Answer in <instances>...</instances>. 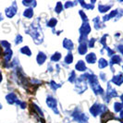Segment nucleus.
<instances>
[{
	"label": "nucleus",
	"mask_w": 123,
	"mask_h": 123,
	"mask_svg": "<svg viewBox=\"0 0 123 123\" xmlns=\"http://www.w3.org/2000/svg\"><path fill=\"white\" fill-rule=\"evenodd\" d=\"M22 4H23L25 6H27V7H31V8H33V7L36 6L37 2L35 0H31V1H22Z\"/></svg>",
	"instance_id": "a878e982"
},
{
	"label": "nucleus",
	"mask_w": 123,
	"mask_h": 123,
	"mask_svg": "<svg viewBox=\"0 0 123 123\" xmlns=\"http://www.w3.org/2000/svg\"><path fill=\"white\" fill-rule=\"evenodd\" d=\"M61 57H62V55L59 52H55V54H53V55H51L50 60L52 62H58L61 59Z\"/></svg>",
	"instance_id": "b1692460"
},
{
	"label": "nucleus",
	"mask_w": 123,
	"mask_h": 123,
	"mask_svg": "<svg viewBox=\"0 0 123 123\" xmlns=\"http://www.w3.org/2000/svg\"><path fill=\"white\" fill-rule=\"evenodd\" d=\"M12 55H13V52L11 49H6L5 50V52H4V59H5V62H6V64L7 65V63L11 60V57H12Z\"/></svg>",
	"instance_id": "6ab92c4d"
},
{
	"label": "nucleus",
	"mask_w": 123,
	"mask_h": 123,
	"mask_svg": "<svg viewBox=\"0 0 123 123\" xmlns=\"http://www.w3.org/2000/svg\"><path fill=\"white\" fill-rule=\"evenodd\" d=\"M88 41V37L87 36H83V35H80V38H79V43H87Z\"/></svg>",
	"instance_id": "a19ab883"
},
{
	"label": "nucleus",
	"mask_w": 123,
	"mask_h": 123,
	"mask_svg": "<svg viewBox=\"0 0 123 123\" xmlns=\"http://www.w3.org/2000/svg\"><path fill=\"white\" fill-rule=\"evenodd\" d=\"M6 100L9 105H13V104H15V103L18 101V97H17L16 93L10 92V93H8L6 96Z\"/></svg>",
	"instance_id": "ddd939ff"
},
{
	"label": "nucleus",
	"mask_w": 123,
	"mask_h": 123,
	"mask_svg": "<svg viewBox=\"0 0 123 123\" xmlns=\"http://www.w3.org/2000/svg\"><path fill=\"white\" fill-rule=\"evenodd\" d=\"M63 47L65 49L68 50V51H72L74 49V43L71 40H69L68 38H64L63 40Z\"/></svg>",
	"instance_id": "9b49d317"
},
{
	"label": "nucleus",
	"mask_w": 123,
	"mask_h": 123,
	"mask_svg": "<svg viewBox=\"0 0 123 123\" xmlns=\"http://www.w3.org/2000/svg\"><path fill=\"white\" fill-rule=\"evenodd\" d=\"M79 31H80V35L87 36L91 32V26L89 24V22H82V25L80 27Z\"/></svg>",
	"instance_id": "6e6552de"
},
{
	"label": "nucleus",
	"mask_w": 123,
	"mask_h": 123,
	"mask_svg": "<svg viewBox=\"0 0 123 123\" xmlns=\"http://www.w3.org/2000/svg\"><path fill=\"white\" fill-rule=\"evenodd\" d=\"M22 41H23V38H22V36H21L20 34H18V35L16 36V38H15V43H16V44L21 43Z\"/></svg>",
	"instance_id": "58836bf2"
},
{
	"label": "nucleus",
	"mask_w": 123,
	"mask_h": 123,
	"mask_svg": "<svg viewBox=\"0 0 123 123\" xmlns=\"http://www.w3.org/2000/svg\"><path fill=\"white\" fill-rule=\"evenodd\" d=\"M76 80H77V77H76V74H75V71H71L70 72V75L68 77V81L73 83V82H76Z\"/></svg>",
	"instance_id": "473e14b6"
},
{
	"label": "nucleus",
	"mask_w": 123,
	"mask_h": 123,
	"mask_svg": "<svg viewBox=\"0 0 123 123\" xmlns=\"http://www.w3.org/2000/svg\"><path fill=\"white\" fill-rule=\"evenodd\" d=\"M63 8H64V6L62 5L61 2H57L55 7V12L56 14H60L62 12V10H63Z\"/></svg>",
	"instance_id": "c756f323"
},
{
	"label": "nucleus",
	"mask_w": 123,
	"mask_h": 123,
	"mask_svg": "<svg viewBox=\"0 0 123 123\" xmlns=\"http://www.w3.org/2000/svg\"><path fill=\"white\" fill-rule=\"evenodd\" d=\"M19 105V106H20L22 109H25V108L27 107V104H26L25 102H21V101H20V103H19V105Z\"/></svg>",
	"instance_id": "c03bdc74"
},
{
	"label": "nucleus",
	"mask_w": 123,
	"mask_h": 123,
	"mask_svg": "<svg viewBox=\"0 0 123 123\" xmlns=\"http://www.w3.org/2000/svg\"><path fill=\"white\" fill-rule=\"evenodd\" d=\"M1 43V46L5 48V50L10 49V43H8L7 41H1V43Z\"/></svg>",
	"instance_id": "e433bc0d"
},
{
	"label": "nucleus",
	"mask_w": 123,
	"mask_h": 123,
	"mask_svg": "<svg viewBox=\"0 0 123 123\" xmlns=\"http://www.w3.org/2000/svg\"><path fill=\"white\" fill-rule=\"evenodd\" d=\"M79 14H80V18H81L83 22H88V17L86 16V14L84 13L83 10H80V11H79Z\"/></svg>",
	"instance_id": "f704fd0d"
},
{
	"label": "nucleus",
	"mask_w": 123,
	"mask_h": 123,
	"mask_svg": "<svg viewBox=\"0 0 123 123\" xmlns=\"http://www.w3.org/2000/svg\"><path fill=\"white\" fill-rule=\"evenodd\" d=\"M46 59H47V56L46 55L42 52V51H40L39 53H38V55L36 56V61L38 63V65H40V66H42L44 64V62L46 61Z\"/></svg>",
	"instance_id": "9d476101"
},
{
	"label": "nucleus",
	"mask_w": 123,
	"mask_h": 123,
	"mask_svg": "<svg viewBox=\"0 0 123 123\" xmlns=\"http://www.w3.org/2000/svg\"><path fill=\"white\" fill-rule=\"evenodd\" d=\"M105 97H104V99H105V101L106 103H109L111 98L117 97V92L111 86L110 82L107 83V90H106V94H105Z\"/></svg>",
	"instance_id": "423d86ee"
},
{
	"label": "nucleus",
	"mask_w": 123,
	"mask_h": 123,
	"mask_svg": "<svg viewBox=\"0 0 123 123\" xmlns=\"http://www.w3.org/2000/svg\"><path fill=\"white\" fill-rule=\"evenodd\" d=\"M117 50H118V52H120L121 55H123V44H118L117 45Z\"/></svg>",
	"instance_id": "a18cd8bd"
},
{
	"label": "nucleus",
	"mask_w": 123,
	"mask_h": 123,
	"mask_svg": "<svg viewBox=\"0 0 123 123\" xmlns=\"http://www.w3.org/2000/svg\"><path fill=\"white\" fill-rule=\"evenodd\" d=\"M109 111L107 109V107L103 104H99V103H94L93 105L90 107V113L92 117H97L98 115H103L105 112Z\"/></svg>",
	"instance_id": "f03ea898"
},
{
	"label": "nucleus",
	"mask_w": 123,
	"mask_h": 123,
	"mask_svg": "<svg viewBox=\"0 0 123 123\" xmlns=\"http://www.w3.org/2000/svg\"><path fill=\"white\" fill-rule=\"evenodd\" d=\"M85 60H86V62L89 63V64H94L95 62L97 61L96 55H95L94 53H89V54L86 55V56H85Z\"/></svg>",
	"instance_id": "a211bd4d"
},
{
	"label": "nucleus",
	"mask_w": 123,
	"mask_h": 123,
	"mask_svg": "<svg viewBox=\"0 0 123 123\" xmlns=\"http://www.w3.org/2000/svg\"><path fill=\"white\" fill-rule=\"evenodd\" d=\"M47 70H48V71H51V72H52V71H53V68H52V66H48V68H47Z\"/></svg>",
	"instance_id": "49530a36"
},
{
	"label": "nucleus",
	"mask_w": 123,
	"mask_h": 123,
	"mask_svg": "<svg viewBox=\"0 0 123 123\" xmlns=\"http://www.w3.org/2000/svg\"><path fill=\"white\" fill-rule=\"evenodd\" d=\"M31 84H35V85H41L42 84V81L39 80H36V79H31Z\"/></svg>",
	"instance_id": "79ce46f5"
},
{
	"label": "nucleus",
	"mask_w": 123,
	"mask_h": 123,
	"mask_svg": "<svg viewBox=\"0 0 123 123\" xmlns=\"http://www.w3.org/2000/svg\"><path fill=\"white\" fill-rule=\"evenodd\" d=\"M2 80H3V76H2V73H1V71H0V82L2 81Z\"/></svg>",
	"instance_id": "09e8293b"
},
{
	"label": "nucleus",
	"mask_w": 123,
	"mask_h": 123,
	"mask_svg": "<svg viewBox=\"0 0 123 123\" xmlns=\"http://www.w3.org/2000/svg\"><path fill=\"white\" fill-rule=\"evenodd\" d=\"M108 66V62L106 59H105L104 57H102V58H100L98 60V68H101V69H103V68H106Z\"/></svg>",
	"instance_id": "4be33fe9"
},
{
	"label": "nucleus",
	"mask_w": 123,
	"mask_h": 123,
	"mask_svg": "<svg viewBox=\"0 0 123 123\" xmlns=\"http://www.w3.org/2000/svg\"><path fill=\"white\" fill-rule=\"evenodd\" d=\"M56 24H57V19L55 18H51L46 22V26L49 27V28H55V26H56Z\"/></svg>",
	"instance_id": "cd10ccee"
},
{
	"label": "nucleus",
	"mask_w": 123,
	"mask_h": 123,
	"mask_svg": "<svg viewBox=\"0 0 123 123\" xmlns=\"http://www.w3.org/2000/svg\"><path fill=\"white\" fill-rule=\"evenodd\" d=\"M105 49H106V51H107V55H108V56L112 57L113 55H115V51L111 49L110 47H107V46H106V47H105Z\"/></svg>",
	"instance_id": "ea45409f"
},
{
	"label": "nucleus",
	"mask_w": 123,
	"mask_h": 123,
	"mask_svg": "<svg viewBox=\"0 0 123 123\" xmlns=\"http://www.w3.org/2000/svg\"><path fill=\"white\" fill-rule=\"evenodd\" d=\"M76 5V2H72V1H67L64 5V8H70V7H73Z\"/></svg>",
	"instance_id": "c9c22d12"
},
{
	"label": "nucleus",
	"mask_w": 123,
	"mask_h": 123,
	"mask_svg": "<svg viewBox=\"0 0 123 123\" xmlns=\"http://www.w3.org/2000/svg\"><path fill=\"white\" fill-rule=\"evenodd\" d=\"M32 106L34 107V109H35V111H36V113L39 114V116L42 117V118H43V112L41 110V108H40L36 104H34V103H32Z\"/></svg>",
	"instance_id": "2f4dec72"
},
{
	"label": "nucleus",
	"mask_w": 123,
	"mask_h": 123,
	"mask_svg": "<svg viewBox=\"0 0 123 123\" xmlns=\"http://www.w3.org/2000/svg\"><path fill=\"white\" fill-rule=\"evenodd\" d=\"M48 84H49L50 88H51L53 91H56L58 88L61 87V83H56L54 80H50L49 82H48Z\"/></svg>",
	"instance_id": "bb28decb"
},
{
	"label": "nucleus",
	"mask_w": 123,
	"mask_h": 123,
	"mask_svg": "<svg viewBox=\"0 0 123 123\" xmlns=\"http://www.w3.org/2000/svg\"><path fill=\"white\" fill-rule=\"evenodd\" d=\"M107 36H108V34H104L100 39V43L104 46V48L106 47V38H107Z\"/></svg>",
	"instance_id": "72a5a7b5"
},
{
	"label": "nucleus",
	"mask_w": 123,
	"mask_h": 123,
	"mask_svg": "<svg viewBox=\"0 0 123 123\" xmlns=\"http://www.w3.org/2000/svg\"><path fill=\"white\" fill-rule=\"evenodd\" d=\"M117 15H118V9H114V10H112L110 13L106 14V15H105V16L103 17V21H104V22H106L107 20L111 19L112 18H116Z\"/></svg>",
	"instance_id": "f8f14e48"
},
{
	"label": "nucleus",
	"mask_w": 123,
	"mask_h": 123,
	"mask_svg": "<svg viewBox=\"0 0 123 123\" xmlns=\"http://www.w3.org/2000/svg\"><path fill=\"white\" fill-rule=\"evenodd\" d=\"M121 110H123V104L119 102H115L114 103V111L116 113H118Z\"/></svg>",
	"instance_id": "c85d7f7f"
},
{
	"label": "nucleus",
	"mask_w": 123,
	"mask_h": 123,
	"mask_svg": "<svg viewBox=\"0 0 123 123\" xmlns=\"http://www.w3.org/2000/svg\"><path fill=\"white\" fill-rule=\"evenodd\" d=\"M122 69H123V66H122Z\"/></svg>",
	"instance_id": "5fc2aeb1"
},
{
	"label": "nucleus",
	"mask_w": 123,
	"mask_h": 123,
	"mask_svg": "<svg viewBox=\"0 0 123 123\" xmlns=\"http://www.w3.org/2000/svg\"><path fill=\"white\" fill-rule=\"evenodd\" d=\"M64 62H65V64H67V65H70V64L73 62V55H72L71 52H68V55L65 56Z\"/></svg>",
	"instance_id": "5701e85b"
},
{
	"label": "nucleus",
	"mask_w": 123,
	"mask_h": 123,
	"mask_svg": "<svg viewBox=\"0 0 123 123\" xmlns=\"http://www.w3.org/2000/svg\"><path fill=\"white\" fill-rule=\"evenodd\" d=\"M71 117H73L74 120H76L78 123H89V117L85 113L77 108L71 113Z\"/></svg>",
	"instance_id": "7ed1b4c3"
},
{
	"label": "nucleus",
	"mask_w": 123,
	"mask_h": 123,
	"mask_svg": "<svg viewBox=\"0 0 123 123\" xmlns=\"http://www.w3.org/2000/svg\"><path fill=\"white\" fill-rule=\"evenodd\" d=\"M120 100H121V102H122V104H123V93L120 95Z\"/></svg>",
	"instance_id": "3c124183"
},
{
	"label": "nucleus",
	"mask_w": 123,
	"mask_h": 123,
	"mask_svg": "<svg viewBox=\"0 0 123 123\" xmlns=\"http://www.w3.org/2000/svg\"><path fill=\"white\" fill-rule=\"evenodd\" d=\"M122 61V58L121 56L118 55H114L112 57L110 58V61H109V64H110V67H112L113 65H118L120 64Z\"/></svg>",
	"instance_id": "dca6fc26"
},
{
	"label": "nucleus",
	"mask_w": 123,
	"mask_h": 123,
	"mask_svg": "<svg viewBox=\"0 0 123 123\" xmlns=\"http://www.w3.org/2000/svg\"><path fill=\"white\" fill-rule=\"evenodd\" d=\"M38 21H39V18H36L35 21L31 22L30 27L25 31V32L31 35L33 42L36 44H41L43 42V33L42 31L43 29Z\"/></svg>",
	"instance_id": "f257e3e1"
},
{
	"label": "nucleus",
	"mask_w": 123,
	"mask_h": 123,
	"mask_svg": "<svg viewBox=\"0 0 123 123\" xmlns=\"http://www.w3.org/2000/svg\"><path fill=\"white\" fill-rule=\"evenodd\" d=\"M23 17L27 18H31L33 17V8L31 7H27L23 12Z\"/></svg>",
	"instance_id": "412c9836"
},
{
	"label": "nucleus",
	"mask_w": 123,
	"mask_h": 123,
	"mask_svg": "<svg viewBox=\"0 0 123 123\" xmlns=\"http://www.w3.org/2000/svg\"><path fill=\"white\" fill-rule=\"evenodd\" d=\"M75 90L78 93H82L87 90V80L86 79L80 75V78L76 80V84H75Z\"/></svg>",
	"instance_id": "20e7f679"
},
{
	"label": "nucleus",
	"mask_w": 123,
	"mask_h": 123,
	"mask_svg": "<svg viewBox=\"0 0 123 123\" xmlns=\"http://www.w3.org/2000/svg\"><path fill=\"white\" fill-rule=\"evenodd\" d=\"M111 7H112V5H102V4H99L98 11L100 13H106Z\"/></svg>",
	"instance_id": "aec40b11"
},
{
	"label": "nucleus",
	"mask_w": 123,
	"mask_h": 123,
	"mask_svg": "<svg viewBox=\"0 0 123 123\" xmlns=\"http://www.w3.org/2000/svg\"><path fill=\"white\" fill-rule=\"evenodd\" d=\"M100 79H101L102 80H104V81H105V80H106V76H105V73H104V72L100 73Z\"/></svg>",
	"instance_id": "37998d69"
},
{
	"label": "nucleus",
	"mask_w": 123,
	"mask_h": 123,
	"mask_svg": "<svg viewBox=\"0 0 123 123\" xmlns=\"http://www.w3.org/2000/svg\"><path fill=\"white\" fill-rule=\"evenodd\" d=\"M121 123H123V121H122V120H121Z\"/></svg>",
	"instance_id": "864d4df0"
},
{
	"label": "nucleus",
	"mask_w": 123,
	"mask_h": 123,
	"mask_svg": "<svg viewBox=\"0 0 123 123\" xmlns=\"http://www.w3.org/2000/svg\"><path fill=\"white\" fill-rule=\"evenodd\" d=\"M19 52H20L21 54H23V55H28V56H31V49H30V47H29V46H27V45H25V46H23V47H21L20 50H19Z\"/></svg>",
	"instance_id": "393cba45"
},
{
	"label": "nucleus",
	"mask_w": 123,
	"mask_h": 123,
	"mask_svg": "<svg viewBox=\"0 0 123 123\" xmlns=\"http://www.w3.org/2000/svg\"><path fill=\"white\" fill-rule=\"evenodd\" d=\"M119 117H120L121 119H123V110L120 111V113H119Z\"/></svg>",
	"instance_id": "de8ad7c7"
},
{
	"label": "nucleus",
	"mask_w": 123,
	"mask_h": 123,
	"mask_svg": "<svg viewBox=\"0 0 123 123\" xmlns=\"http://www.w3.org/2000/svg\"><path fill=\"white\" fill-rule=\"evenodd\" d=\"M92 21H93V27H94V29L97 30V31L105 27V24L103 22H101V19H100L99 17H95V18L92 19Z\"/></svg>",
	"instance_id": "2eb2a0df"
},
{
	"label": "nucleus",
	"mask_w": 123,
	"mask_h": 123,
	"mask_svg": "<svg viewBox=\"0 0 123 123\" xmlns=\"http://www.w3.org/2000/svg\"><path fill=\"white\" fill-rule=\"evenodd\" d=\"M112 83L116 84L117 86H120L121 84L123 83V74L122 73H118L117 75H114L112 77Z\"/></svg>",
	"instance_id": "1a4fd4ad"
},
{
	"label": "nucleus",
	"mask_w": 123,
	"mask_h": 123,
	"mask_svg": "<svg viewBox=\"0 0 123 123\" xmlns=\"http://www.w3.org/2000/svg\"><path fill=\"white\" fill-rule=\"evenodd\" d=\"M75 69L78 70V71H80V72L85 71L87 69V67L86 65H85V63H84V61L83 60H79V61L76 63V65H75Z\"/></svg>",
	"instance_id": "4468645a"
},
{
	"label": "nucleus",
	"mask_w": 123,
	"mask_h": 123,
	"mask_svg": "<svg viewBox=\"0 0 123 123\" xmlns=\"http://www.w3.org/2000/svg\"><path fill=\"white\" fill-rule=\"evenodd\" d=\"M87 50H88V44H87V43H81L79 44V46H78V53L80 55H86Z\"/></svg>",
	"instance_id": "f3484780"
},
{
	"label": "nucleus",
	"mask_w": 123,
	"mask_h": 123,
	"mask_svg": "<svg viewBox=\"0 0 123 123\" xmlns=\"http://www.w3.org/2000/svg\"><path fill=\"white\" fill-rule=\"evenodd\" d=\"M17 11H18V6H17V3L14 1L11 6L6 7V10H5V13H6V16L7 18H11L16 15Z\"/></svg>",
	"instance_id": "0eeeda50"
},
{
	"label": "nucleus",
	"mask_w": 123,
	"mask_h": 123,
	"mask_svg": "<svg viewBox=\"0 0 123 123\" xmlns=\"http://www.w3.org/2000/svg\"><path fill=\"white\" fill-rule=\"evenodd\" d=\"M115 36H117V38H118V37L120 36V33H119V32H117V33L115 34Z\"/></svg>",
	"instance_id": "8fccbe9b"
},
{
	"label": "nucleus",
	"mask_w": 123,
	"mask_h": 123,
	"mask_svg": "<svg viewBox=\"0 0 123 123\" xmlns=\"http://www.w3.org/2000/svg\"><path fill=\"white\" fill-rule=\"evenodd\" d=\"M95 42H96V39H95V38H91V39L88 41L87 44H88V46H89V47L92 48V47L94 46V43H95Z\"/></svg>",
	"instance_id": "4c0bfd02"
},
{
	"label": "nucleus",
	"mask_w": 123,
	"mask_h": 123,
	"mask_svg": "<svg viewBox=\"0 0 123 123\" xmlns=\"http://www.w3.org/2000/svg\"><path fill=\"white\" fill-rule=\"evenodd\" d=\"M2 19H3V16H2V15H1V14H0V21H1V20H2Z\"/></svg>",
	"instance_id": "603ef678"
},
{
	"label": "nucleus",
	"mask_w": 123,
	"mask_h": 123,
	"mask_svg": "<svg viewBox=\"0 0 123 123\" xmlns=\"http://www.w3.org/2000/svg\"><path fill=\"white\" fill-rule=\"evenodd\" d=\"M79 3L81 5V6H82L83 8H86V9H93V8H94V5L87 4V3H85L84 1H79Z\"/></svg>",
	"instance_id": "7c9ffc66"
},
{
	"label": "nucleus",
	"mask_w": 123,
	"mask_h": 123,
	"mask_svg": "<svg viewBox=\"0 0 123 123\" xmlns=\"http://www.w3.org/2000/svg\"><path fill=\"white\" fill-rule=\"evenodd\" d=\"M46 105L47 106L51 108L54 111V113L56 115H59V111L57 109V101L55 97H53L52 95H47L46 97Z\"/></svg>",
	"instance_id": "39448f33"
}]
</instances>
